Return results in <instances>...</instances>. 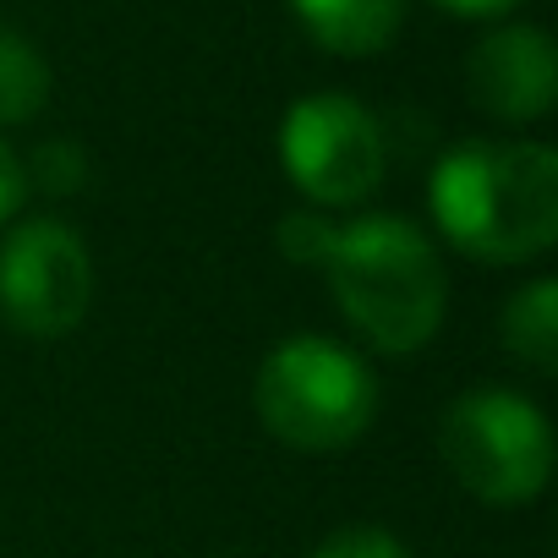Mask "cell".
Returning <instances> with one entry per match:
<instances>
[{
  "mask_svg": "<svg viewBox=\"0 0 558 558\" xmlns=\"http://www.w3.org/2000/svg\"><path fill=\"white\" fill-rule=\"evenodd\" d=\"M313 558H411V553H405L400 536H389V531H378V525H356V531L329 536Z\"/></svg>",
  "mask_w": 558,
  "mask_h": 558,
  "instance_id": "4fadbf2b",
  "label": "cell"
},
{
  "mask_svg": "<svg viewBox=\"0 0 558 558\" xmlns=\"http://www.w3.org/2000/svg\"><path fill=\"white\" fill-rule=\"evenodd\" d=\"M444 12L454 17H509L514 7H525V0H438Z\"/></svg>",
  "mask_w": 558,
  "mask_h": 558,
  "instance_id": "9a60e30c",
  "label": "cell"
},
{
  "mask_svg": "<svg viewBox=\"0 0 558 558\" xmlns=\"http://www.w3.org/2000/svg\"><path fill=\"white\" fill-rule=\"evenodd\" d=\"M291 12L313 34L318 50L367 61L395 45V34L405 23V0H291Z\"/></svg>",
  "mask_w": 558,
  "mask_h": 558,
  "instance_id": "ba28073f",
  "label": "cell"
},
{
  "mask_svg": "<svg viewBox=\"0 0 558 558\" xmlns=\"http://www.w3.org/2000/svg\"><path fill=\"white\" fill-rule=\"evenodd\" d=\"M444 465L482 504H531L553 476V427L514 389H471L444 411Z\"/></svg>",
  "mask_w": 558,
  "mask_h": 558,
  "instance_id": "277c9868",
  "label": "cell"
},
{
  "mask_svg": "<svg viewBox=\"0 0 558 558\" xmlns=\"http://www.w3.org/2000/svg\"><path fill=\"white\" fill-rule=\"evenodd\" d=\"M465 88L493 121H542L558 99V50L531 23H504L465 56Z\"/></svg>",
  "mask_w": 558,
  "mask_h": 558,
  "instance_id": "52a82bcc",
  "label": "cell"
},
{
  "mask_svg": "<svg viewBox=\"0 0 558 558\" xmlns=\"http://www.w3.org/2000/svg\"><path fill=\"white\" fill-rule=\"evenodd\" d=\"M94 302V263L61 219H28L0 246V318L28 340H61Z\"/></svg>",
  "mask_w": 558,
  "mask_h": 558,
  "instance_id": "8992f818",
  "label": "cell"
},
{
  "mask_svg": "<svg viewBox=\"0 0 558 558\" xmlns=\"http://www.w3.org/2000/svg\"><path fill=\"white\" fill-rule=\"evenodd\" d=\"M50 99V66L45 56L17 34L0 23V126H23L45 110Z\"/></svg>",
  "mask_w": 558,
  "mask_h": 558,
  "instance_id": "30bf717a",
  "label": "cell"
},
{
  "mask_svg": "<svg viewBox=\"0 0 558 558\" xmlns=\"http://www.w3.org/2000/svg\"><path fill=\"white\" fill-rule=\"evenodd\" d=\"M335 219L329 214H291V219H279V252H286L291 263H313V268H324V257H329V246H335Z\"/></svg>",
  "mask_w": 558,
  "mask_h": 558,
  "instance_id": "8fae6325",
  "label": "cell"
},
{
  "mask_svg": "<svg viewBox=\"0 0 558 558\" xmlns=\"http://www.w3.org/2000/svg\"><path fill=\"white\" fill-rule=\"evenodd\" d=\"M324 274L340 313L356 324V335H367L389 356L422 351L444 324L449 279L433 241L411 219L373 214V219L340 225L324 257Z\"/></svg>",
  "mask_w": 558,
  "mask_h": 558,
  "instance_id": "7a4b0ae2",
  "label": "cell"
},
{
  "mask_svg": "<svg viewBox=\"0 0 558 558\" xmlns=\"http://www.w3.org/2000/svg\"><path fill=\"white\" fill-rule=\"evenodd\" d=\"M23 192H28V175H23V159L0 143V225H7L17 208H23Z\"/></svg>",
  "mask_w": 558,
  "mask_h": 558,
  "instance_id": "5bb4252c",
  "label": "cell"
},
{
  "mask_svg": "<svg viewBox=\"0 0 558 558\" xmlns=\"http://www.w3.org/2000/svg\"><path fill=\"white\" fill-rule=\"evenodd\" d=\"M504 345L536 373L558 367V279H531L504 307Z\"/></svg>",
  "mask_w": 558,
  "mask_h": 558,
  "instance_id": "9c48e42d",
  "label": "cell"
},
{
  "mask_svg": "<svg viewBox=\"0 0 558 558\" xmlns=\"http://www.w3.org/2000/svg\"><path fill=\"white\" fill-rule=\"evenodd\" d=\"M279 165H286L291 186L318 208H356L384 186V126L351 94H307L286 110Z\"/></svg>",
  "mask_w": 558,
  "mask_h": 558,
  "instance_id": "5b68a950",
  "label": "cell"
},
{
  "mask_svg": "<svg viewBox=\"0 0 558 558\" xmlns=\"http://www.w3.org/2000/svg\"><path fill=\"white\" fill-rule=\"evenodd\" d=\"M23 175L45 192H72V186H83V148L77 143H45L34 154V165H23Z\"/></svg>",
  "mask_w": 558,
  "mask_h": 558,
  "instance_id": "7c38bea8",
  "label": "cell"
},
{
  "mask_svg": "<svg viewBox=\"0 0 558 558\" xmlns=\"http://www.w3.org/2000/svg\"><path fill=\"white\" fill-rule=\"evenodd\" d=\"M438 230L482 263H531L558 241V154L547 143H460L427 181Z\"/></svg>",
  "mask_w": 558,
  "mask_h": 558,
  "instance_id": "6da1fadb",
  "label": "cell"
},
{
  "mask_svg": "<svg viewBox=\"0 0 558 558\" xmlns=\"http://www.w3.org/2000/svg\"><path fill=\"white\" fill-rule=\"evenodd\" d=\"M252 405L279 444L329 454V449L356 444L373 427L378 384L356 351H345L324 335H296L263 356Z\"/></svg>",
  "mask_w": 558,
  "mask_h": 558,
  "instance_id": "3957f363",
  "label": "cell"
}]
</instances>
